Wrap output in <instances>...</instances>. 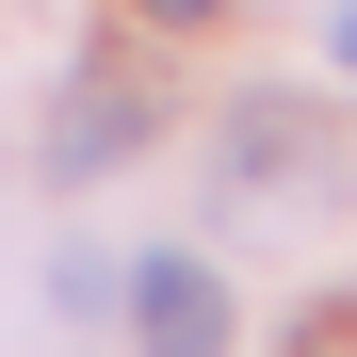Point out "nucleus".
I'll return each mask as SVG.
<instances>
[{
  "instance_id": "obj_1",
  "label": "nucleus",
  "mask_w": 357,
  "mask_h": 357,
  "mask_svg": "<svg viewBox=\"0 0 357 357\" xmlns=\"http://www.w3.org/2000/svg\"><path fill=\"white\" fill-rule=\"evenodd\" d=\"M130 341H146V357H227V276L162 244V260L130 276Z\"/></svg>"
},
{
  "instance_id": "obj_2",
  "label": "nucleus",
  "mask_w": 357,
  "mask_h": 357,
  "mask_svg": "<svg viewBox=\"0 0 357 357\" xmlns=\"http://www.w3.org/2000/svg\"><path fill=\"white\" fill-rule=\"evenodd\" d=\"M130 146H146V98H130V82H82V98H66V130H49V162H66V178L130 162Z\"/></svg>"
},
{
  "instance_id": "obj_3",
  "label": "nucleus",
  "mask_w": 357,
  "mask_h": 357,
  "mask_svg": "<svg viewBox=\"0 0 357 357\" xmlns=\"http://www.w3.org/2000/svg\"><path fill=\"white\" fill-rule=\"evenodd\" d=\"M146 17H162V33H195V17H227V0H146Z\"/></svg>"
},
{
  "instance_id": "obj_4",
  "label": "nucleus",
  "mask_w": 357,
  "mask_h": 357,
  "mask_svg": "<svg viewBox=\"0 0 357 357\" xmlns=\"http://www.w3.org/2000/svg\"><path fill=\"white\" fill-rule=\"evenodd\" d=\"M341 66H357V0H341Z\"/></svg>"
}]
</instances>
